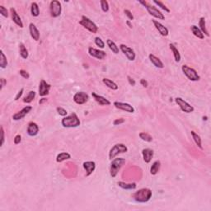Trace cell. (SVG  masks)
<instances>
[{
    "mask_svg": "<svg viewBox=\"0 0 211 211\" xmlns=\"http://www.w3.org/2000/svg\"><path fill=\"white\" fill-rule=\"evenodd\" d=\"M153 192L149 188H142L133 194L134 200L138 203H146L152 198Z\"/></svg>",
    "mask_w": 211,
    "mask_h": 211,
    "instance_id": "1",
    "label": "cell"
},
{
    "mask_svg": "<svg viewBox=\"0 0 211 211\" xmlns=\"http://www.w3.org/2000/svg\"><path fill=\"white\" fill-rule=\"evenodd\" d=\"M61 124L64 128H75L79 126L81 122L77 114L73 112L70 115H66L63 118Z\"/></svg>",
    "mask_w": 211,
    "mask_h": 211,
    "instance_id": "2",
    "label": "cell"
},
{
    "mask_svg": "<svg viewBox=\"0 0 211 211\" xmlns=\"http://www.w3.org/2000/svg\"><path fill=\"white\" fill-rule=\"evenodd\" d=\"M125 163V159L123 158H116L112 159L111 162V167H110V174L111 177H115L117 176L118 172L120 168L123 167V165Z\"/></svg>",
    "mask_w": 211,
    "mask_h": 211,
    "instance_id": "3",
    "label": "cell"
},
{
    "mask_svg": "<svg viewBox=\"0 0 211 211\" xmlns=\"http://www.w3.org/2000/svg\"><path fill=\"white\" fill-rule=\"evenodd\" d=\"M139 3L145 7V8L148 11V13L151 16H153V17H154V18H156L158 19H160V20H164L165 19V16L163 15V13H162L155 6L149 4L146 1H139Z\"/></svg>",
    "mask_w": 211,
    "mask_h": 211,
    "instance_id": "4",
    "label": "cell"
},
{
    "mask_svg": "<svg viewBox=\"0 0 211 211\" xmlns=\"http://www.w3.org/2000/svg\"><path fill=\"white\" fill-rule=\"evenodd\" d=\"M128 148L127 146L124 144V143H116L110 149L109 151V159L112 160L114 159L115 157L120 154H124V153H127Z\"/></svg>",
    "mask_w": 211,
    "mask_h": 211,
    "instance_id": "5",
    "label": "cell"
},
{
    "mask_svg": "<svg viewBox=\"0 0 211 211\" xmlns=\"http://www.w3.org/2000/svg\"><path fill=\"white\" fill-rule=\"evenodd\" d=\"M79 24L92 33H96L98 31L97 26L86 16H82V19L81 21H79Z\"/></svg>",
    "mask_w": 211,
    "mask_h": 211,
    "instance_id": "6",
    "label": "cell"
},
{
    "mask_svg": "<svg viewBox=\"0 0 211 211\" xmlns=\"http://www.w3.org/2000/svg\"><path fill=\"white\" fill-rule=\"evenodd\" d=\"M182 70L183 73L185 74L189 80L192 81V82H196V81L200 80V76H199L197 71L195 68H190L187 65H182Z\"/></svg>",
    "mask_w": 211,
    "mask_h": 211,
    "instance_id": "7",
    "label": "cell"
},
{
    "mask_svg": "<svg viewBox=\"0 0 211 211\" xmlns=\"http://www.w3.org/2000/svg\"><path fill=\"white\" fill-rule=\"evenodd\" d=\"M50 16L52 18H58L61 15L62 12V6L60 1L53 0L50 3Z\"/></svg>",
    "mask_w": 211,
    "mask_h": 211,
    "instance_id": "8",
    "label": "cell"
},
{
    "mask_svg": "<svg viewBox=\"0 0 211 211\" xmlns=\"http://www.w3.org/2000/svg\"><path fill=\"white\" fill-rule=\"evenodd\" d=\"M175 102L177 103L180 109L183 112H186V113H191V112L194 111L195 108L188 103L187 102H186L185 100L182 99V97H177L175 99Z\"/></svg>",
    "mask_w": 211,
    "mask_h": 211,
    "instance_id": "9",
    "label": "cell"
},
{
    "mask_svg": "<svg viewBox=\"0 0 211 211\" xmlns=\"http://www.w3.org/2000/svg\"><path fill=\"white\" fill-rule=\"evenodd\" d=\"M119 48H120V50L122 51L123 54L126 56V58H127L128 60H131V61H134V60H135V51L131 49V47L127 46V45L125 44H120Z\"/></svg>",
    "mask_w": 211,
    "mask_h": 211,
    "instance_id": "10",
    "label": "cell"
},
{
    "mask_svg": "<svg viewBox=\"0 0 211 211\" xmlns=\"http://www.w3.org/2000/svg\"><path fill=\"white\" fill-rule=\"evenodd\" d=\"M89 99L88 94L84 92H78L73 96V102L78 105L85 104Z\"/></svg>",
    "mask_w": 211,
    "mask_h": 211,
    "instance_id": "11",
    "label": "cell"
},
{
    "mask_svg": "<svg viewBox=\"0 0 211 211\" xmlns=\"http://www.w3.org/2000/svg\"><path fill=\"white\" fill-rule=\"evenodd\" d=\"M50 88H51V85L48 84V83H46V81H45L44 79H42V80H41V82H40L39 88H38L39 95L41 96H47L48 94L50 93Z\"/></svg>",
    "mask_w": 211,
    "mask_h": 211,
    "instance_id": "12",
    "label": "cell"
},
{
    "mask_svg": "<svg viewBox=\"0 0 211 211\" xmlns=\"http://www.w3.org/2000/svg\"><path fill=\"white\" fill-rule=\"evenodd\" d=\"M32 110V107L31 106H26V107L22 108L21 111H19L18 112L15 113L13 115V120H20L21 119H23L26 116L29 112Z\"/></svg>",
    "mask_w": 211,
    "mask_h": 211,
    "instance_id": "13",
    "label": "cell"
},
{
    "mask_svg": "<svg viewBox=\"0 0 211 211\" xmlns=\"http://www.w3.org/2000/svg\"><path fill=\"white\" fill-rule=\"evenodd\" d=\"M115 108L119 110H122L128 113H134L135 112V108H134L131 104L126 103V102H115L114 103Z\"/></svg>",
    "mask_w": 211,
    "mask_h": 211,
    "instance_id": "14",
    "label": "cell"
},
{
    "mask_svg": "<svg viewBox=\"0 0 211 211\" xmlns=\"http://www.w3.org/2000/svg\"><path fill=\"white\" fill-rule=\"evenodd\" d=\"M88 54L91 55L92 57L96 58L97 60H103L107 56V53L105 52V51L95 49L93 47H89Z\"/></svg>",
    "mask_w": 211,
    "mask_h": 211,
    "instance_id": "15",
    "label": "cell"
},
{
    "mask_svg": "<svg viewBox=\"0 0 211 211\" xmlns=\"http://www.w3.org/2000/svg\"><path fill=\"white\" fill-rule=\"evenodd\" d=\"M10 12H11V15H12V20L14 23L18 26L20 28H23V22L21 21V18L19 17L18 13H17V11L14 8H10Z\"/></svg>",
    "mask_w": 211,
    "mask_h": 211,
    "instance_id": "16",
    "label": "cell"
},
{
    "mask_svg": "<svg viewBox=\"0 0 211 211\" xmlns=\"http://www.w3.org/2000/svg\"><path fill=\"white\" fill-rule=\"evenodd\" d=\"M83 167L86 171V176L89 177L96 169V163L93 161H87L83 163Z\"/></svg>",
    "mask_w": 211,
    "mask_h": 211,
    "instance_id": "17",
    "label": "cell"
},
{
    "mask_svg": "<svg viewBox=\"0 0 211 211\" xmlns=\"http://www.w3.org/2000/svg\"><path fill=\"white\" fill-rule=\"evenodd\" d=\"M92 96L93 97V99L95 100L100 106H110V105L111 104V102H110L109 100L107 99L104 96L96 94V92H92Z\"/></svg>",
    "mask_w": 211,
    "mask_h": 211,
    "instance_id": "18",
    "label": "cell"
},
{
    "mask_svg": "<svg viewBox=\"0 0 211 211\" xmlns=\"http://www.w3.org/2000/svg\"><path fill=\"white\" fill-rule=\"evenodd\" d=\"M153 23H154L155 28L158 31V32L160 33L161 36H162V37H167V36H168V34H169L168 29L165 26H163L161 22H159V21H156V20H153Z\"/></svg>",
    "mask_w": 211,
    "mask_h": 211,
    "instance_id": "19",
    "label": "cell"
},
{
    "mask_svg": "<svg viewBox=\"0 0 211 211\" xmlns=\"http://www.w3.org/2000/svg\"><path fill=\"white\" fill-rule=\"evenodd\" d=\"M26 132L28 134L29 136H36L38 135L39 133V126L37 125V123L31 121L27 125V130H26Z\"/></svg>",
    "mask_w": 211,
    "mask_h": 211,
    "instance_id": "20",
    "label": "cell"
},
{
    "mask_svg": "<svg viewBox=\"0 0 211 211\" xmlns=\"http://www.w3.org/2000/svg\"><path fill=\"white\" fill-rule=\"evenodd\" d=\"M154 150L149 148L147 149H143L142 150V155H143V161L145 162L146 163H149L151 162L153 157H154Z\"/></svg>",
    "mask_w": 211,
    "mask_h": 211,
    "instance_id": "21",
    "label": "cell"
},
{
    "mask_svg": "<svg viewBox=\"0 0 211 211\" xmlns=\"http://www.w3.org/2000/svg\"><path fill=\"white\" fill-rule=\"evenodd\" d=\"M29 31H30V35L31 37L33 38L35 41H39L40 39V31L37 28V26L34 23H30L29 25Z\"/></svg>",
    "mask_w": 211,
    "mask_h": 211,
    "instance_id": "22",
    "label": "cell"
},
{
    "mask_svg": "<svg viewBox=\"0 0 211 211\" xmlns=\"http://www.w3.org/2000/svg\"><path fill=\"white\" fill-rule=\"evenodd\" d=\"M149 60L151 61L152 64H154L156 68H164V64H163V63L162 62L161 60H160L158 57H157V56H155V55H153V54H150V55H149Z\"/></svg>",
    "mask_w": 211,
    "mask_h": 211,
    "instance_id": "23",
    "label": "cell"
},
{
    "mask_svg": "<svg viewBox=\"0 0 211 211\" xmlns=\"http://www.w3.org/2000/svg\"><path fill=\"white\" fill-rule=\"evenodd\" d=\"M198 27L200 28V30L201 31V32H202V33L204 34V36H205V35H206L207 37H209V34L208 30H207V28H206L205 19V18H204V17H202V18H200Z\"/></svg>",
    "mask_w": 211,
    "mask_h": 211,
    "instance_id": "24",
    "label": "cell"
},
{
    "mask_svg": "<svg viewBox=\"0 0 211 211\" xmlns=\"http://www.w3.org/2000/svg\"><path fill=\"white\" fill-rule=\"evenodd\" d=\"M117 185L120 186V188L122 189H125V190H135L137 187V185L136 183H125L124 182H118Z\"/></svg>",
    "mask_w": 211,
    "mask_h": 211,
    "instance_id": "25",
    "label": "cell"
},
{
    "mask_svg": "<svg viewBox=\"0 0 211 211\" xmlns=\"http://www.w3.org/2000/svg\"><path fill=\"white\" fill-rule=\"evenodd\" d=\"M102 83H103L107 88H109L112 89V90H117V89L119 88V87H118L117 84H115V82H113L112 80L109 79V78H104L102 79Z\"/></svg>",
    "mask_w": 211,
    "mask_h": 211,
    "instance_id": "26",
    "label": "cell"
},
{
    "mask_svg": "<svg viewBox=\"0 0 211 211\" xmlns=\"http://www.w3.org/2000/svg\"><path fill=\"white\" fill-rule=\"evenodd\" d=\"M190 30H191V32L193 33V35L197 37V38H199V39L203 40L205 38V36H204L203 33L201 32L198 26H196V25H192L191 27H190Z\"/></svg>",
    "mask_w": 211,
    "mask_h": 211,
    "instance_id": "27",
    "label": "cell"
},
{
    "mask_svg": "<svg viewBox=\"0 0 211 211\" xmlns=\"http://www.w3.org/2000/svg\"><path fill=\"white\" fill-rule=\"evenodd\" d=\"M190 134H191V136H192L193 139H194V141H195V143H196V144L197 145V147H198L199 149H201V150H203V147H202V141H201V136L199 135L198 134H196L194 131H191Z\"/></svg>",
    "mask_w": 211,
    "mask_h": 211,
    "instance_id": "28",
    "label": "cell"
},
{
    "mask_svg": "<svg viewBox=\"0 0 211 211\" xmlns=\"http://www.w3.org/2000/svg\"><path fill=\"white\" fill-rule=\"evenodd\" d=\"M169 47L170 49H171V50H172V52L173 53V56H174V59H175V61L177 63H179L181 61V55H180V52H179V50H177V47L175 46L173 44H169Z\"/></svg>",
    "mask_w": 211,
    "mask_h": 211,
    "instance_id": "29",
    "label": "cell"
},
{
    "mask_svg": "<svg viewBox=\"0 0 211 211\" xmlns=\"http://www.w3.org/2000/svg\"><path fill=\"white\" fill-rule=\"evenodd\" d=\"M19 53H20V55L21 57L24 60H26L29 56V53L27 49L25 46V45L23 43H20L19 44Z\"/></svg>",
    "mask_w": 211,
    "mask_h": 211,
    "instance_id": "30",
    "label": "cell"
},
{
    "mask_svg": "<svg viewBox=\"0 0 211 211\" xmlns=\"http://www.w3.org/2000/svg\"><path fill=\"white\" fill-rule=\"evenodd\" d=\"M71 158V155L67 152H63V153H60L57 155L56 157V162H62L64 161H66V160H68V159Z\"/></svg>",
    "mask_w": 211,
    "mask_h": 211,
    "instance_id": "31",
    "label": "cell"
},
{
    "mask_svg": "<svg viewBox=\"0 0 211 211\" xmlns=\"http://www.w3.org/2000/svg\"><path fill=\"white\" fill-rule=\"evenodd\" d=\"M107 45H108V47L110 48V50H111L114 54H118V53H119V51H120V48L116 45V44H115V42L113 41L112 40H107Z\"/></svg>",
    "mask_w": 211,
    "mask_h": 211,
    "instance_id": "32",
    "label": "cell"
},
{
    "mask_svg": "<svg viewBox=\"0 0 211 211\" xmlns=\"http://www.w3.org/2000/svg\"><path fill=\"white\" fill-rule=\"evenodd\" d=\"M160 167H161V162L159 161V160H157V161H155L153 163V165H152L151 168H150V173H151L152 175H156L158 172H159V170H160Z\"/></svg>",
    "mask_w": 211,
    "mask_h": 211,
    "instance_id": "33",
    "label": "cell"
},
{
    "mask_svg": "<svg viewBox=\"0 0 211 211\" xmlns=\"http://www.w3.org/2000/svg\"><path fill=\"white\" fill-rule=\"evenodd\" d=\"M35 97H36V92L30 91L26 96H24L23 102L24 103H31L35 99Z\"/></svg>",
    "mask_w": 211,
    "mask_h": 211,
    "instance_id": "34",
    "label": "cell"
},
{
    "mask_svg": "<svg viewBox=\"0 0 211 211\" xmlns=\"http://www.w3.org/2000/svg\"><path fill=\"white\" fill-rule=\"evenodd\" d=\"M31 13L33 17H38L40 15V8L37 3H36V2L31 3Z\"/></svg>",
    "mask_w": 211,
    "mask_h": 211,
    "instance_id": "35",
    "label": "cell"
},
{
    "mask_svg": "<svg viewBox=\"0 0 211 211\" xmlns=\"http://www.w3.org/2000/svg\"><path fill=\"white\" fill-rule=\"evenodd\" d=\"M8 64V60H7V57L4 55L3 50H1V60H0V67L1 68H5Z\"/></svg>",
    "mask_w": 211,
    "mask_h": 211,
    "instance_id": "36",
    "label": "cell"
},
{
    "mask_svg": "<svg viewBox=\"0 0 211 211\" xmlns=\"http://www.w3.org/2000/svg\"><path fill=\"white\" fill-rule=\"evenodd\" d=\"M139 136L142 140L145 141V142H152L153 141V137L149 134L145 133V132H141V133H139Z\"/></svg>",
    "mask_w": 211,
    "mask_h": 211,
    "instance_id": "37",
    "label": "cell"
},
{
    "mask_svg": "<svg viewBox=\"0 0 211 211\" xmlns=\"http://www.w3.org/2000/svg\"><path fill=\"white\" fill-rule=\"evenodd\" d=\"M154 4H156V5H158L160 8H162V10H164L166 13H170V9L168 8H167V6L165 5L164 3H162V2H161V1H156V0H154Z\"/></svg>",
    "mask_w": 211,
    "mask_h": 211,
    "instance_id": "38",
    "label": "cell"
},
{
    "mask_svg": "<svg viewBox=\"0 0 211 211\" xmlns=\"http://www.w3.org/2000/svg\"><path fill=\"white\" fill-rule=\"evenodd\" d=\"M101 8H102V10L104 12V13H107L109 11V3L107 2V0H102L101 2Z\"/></svg>",
    "mask_w": 211,
    "mask_h": 211,
    "instance_id": "39",
    "label": "cell"
},
{
    "mask_svg": "<svg viewBox=\"0 0 211 211\" xmlns=\"http://www.w3.org/2000/svg\"><path fill=\"white\" fill-rule=\"evenodd\" d=\"M94 42H95V44L99 47V48H101V49H103L105 47L104 41H103L100 37H96L95 40H94Z\"/></svg>",
    "mask_w": 211,
    "mask_h": 211,
    "instance_id": "40",
    "label": "cell"
},
{
    "mask_svg": "<svg viewBox=\"0 0 211 211\" xmlns=\"http://www.w3.org/2000/svg\"><path fill=\"white\" fill-rule=\"evenodd\" d=\"M56 111H57V113L59 114L60 115H61V116H66L67 115V114H68V112H67V111H66L64 108H63V107H57L56 108Z\"/></svg>",
    "mask_w": 211,
    "mask_h": 211,
    "instance_id": "41",
    "label": "cell"
},
{
    "mask_svg": "<svg viewBox=\"0 0 211 211\" xmlns=\"http://www.w3.org/2000/svg\"><path fill=\"white\" fill-rule=\"evenodd\" d=\"M0 13L1 15L4 17V18H8V9L6 8H4L3 6H0Z\"/></svg>",
    "mask_w": 211,
    "mask_h": 211,
    "instance_id": "42",
    "label": "cell"
},
{
    "mask_svg": "<svg viewBox=\"0 0 211 211\" xmlns=\"http://www.w3.org/2000/svg\"><path fill=\"white\" fill-rule=\"evenodd\" d=\"M5 141V132H4V129L3 126H1V143H0V146H3Z\"/></svg>",
    "mask_w": 211,
    "mask_h": 211,
    "instance_id": "43",
    "label": "cell"
},
{
    "mask_svg": "<svg viewBox=\"0 0 211 211\" xmlns=\"http://www.w3.org/2000/svg\"><path fill=\"white\" fill-rule=\"evenodd\" d=\"M19 73H20V75H21L23 78L28 79V78H30V74H29L26 70H24V69H21V70L19 71Z\"/></svg>",
    "mask_w": 211,
    "mask_h": 211,
    "instance_id": "44",
    "label": "cell"
},
{
    "mask_svg": "<svg viewBox=\"0 0 211 211\" xmlns=\"http://www.w3.org/2000/svg\"><path fill=\"white\" fill-rule=\"evenodd\" d=\"M125 15L127 16V18H129V20L130 21H132V20H134V16H133V14H132V13H131V11L129 10V9H125Z\"/></svg>",
    "mask_w": 211,
    "mask_h": 211,
    "instance_id": "45",
    "label": "cell"
},
{
    "mask_svg": "<svg viewBox=\"0 0 211 211\" xmlns=\"http://www.w3.org/2000/svg\"><path fill=\"white\" fill-rule=\"evenodd\" d=\"M125 119H123V118H120V119H115L114 121H113V125H121V124H123V123H125Z\"/></svg>",
    "mask_w": 211,
    "mask_h": 211,
    "instance_id": "46",
    "label": "cell"
},
{
    "mask_svg": "<svg viewBox=\"0 0 211 211\" xmlns=\"http://www.w3.org/2000/svg\"><path fill=\"white\" fill-rule=\"evenodd\" d=\"M13 141H14V143H15V144H19L21 141V136L20 135H17L14 137V139H13Z\"/></svg>",
    "mask_w": 211,
    "mask_h": 211,
    "instance_id": "47",
    "label": "cell"
},
{
    "mask_svg": "<svg viewBox=\"0 0 211 211\" xmlns=\"http://www.w3.org/2000/svg\"><path fill=\"white\" fill-rule=\"evenodd\" d=\"M127 79H128V82H129V84H131V86H135L136 82H135V80L133 78H132V77H131L130 75H128Z\"/></svg>",
    "mask_w": 211,
    "mask_h": 211,
    "instance_id": "48",
    "label": "cell"
},
{
    "mask_svg": "<svg viewBox=\"0 0 211 211\" xmlns=\"http://www.w3.org/2000/svg\"><path fill=\"white\" fill-rule=\"evenodd\" d=\"M23 92H24V88H21V90L18 92V94L16 95L15 96V101H18V99H20V97H21V96H22V94H23Z\"/></svg>",
    "mask_w": 211,
    "mask_h": 211,
    "instance_id": "49",
    "label": "cell"
},
{
    "mask_svg": "<svg viewBox=\"0 0 211 211\" xmlns=\"http://www.w3.org/2000/svg\"><path fill=\"white\" fill-rule=\"evenodd\" d=\"M140 84L143 87V88H148V87H149V83H148V81L146 80V79H144V78L140 79Z\"/></svg>",
    "mask_w": 211,
    "mask_h": 211,
    "instance_id": "50",
    "label": "cell"
},
{
    "mask_svg": "<svg viewBox=\"0 0 211 211\" xmlns=\"http://www.w3.org/2000/svg\"><path fill=\"white\" fill-rule=\"evenodd\" d=\"M0 82H1V90H2V89L3 88V87L7 84V81H6L5 78H2L0 79Z\"/></svg>",
    "mask_w": 211,
    "mask_h": 211,
    "instance_id": "51",
    "label": "cell"
},
{
    "mask_svg": "<svg viewBox=\"0 0 211 211\" xmlns=\"http://www.w3.org/2000/svg\"><path fill=\"white\" fill-rule=\"evenodd\" d=\"M46 101H47L46 98H45V97H43V98H41V99L39 101V104H42V103H44V102H46Z\"/></svg>",
    "mask_w": 211,
    "mask_h": 211,
    "instance_id": "52",
    "label": "cell"
},
{
    "mask_svg": "<svg viewBox=\"0 0 211 211\" xmlns=\"http://www.w3.org/2000/svg\"><path fill=\"white\" fill-rule=\"evenodd\" d=\"M126 24H127L128 26H129L130 28H132V27H133V26H132V24H131V21H130V20L126 21Z\"/></svg>",
    "mask_w": 211,
    "mask_h": 211,
    "instance_id": "53",
    "label": "cell"
},
{
    "mask_svg": "<svg viewBox=\"0 0 211 211\" xmlns=\"http://www.w3.org/2000/svg\"><path fill=\"white\" fill-rule=\"evenodd\" d=\"M208 120V119H207V116H205V117L203 116V120Z\"/></svg>",
    "mask_w": 211,
    "mask_h": 211,
    "instance_id": "54",
    "label": "cell"
}]
</instances>
